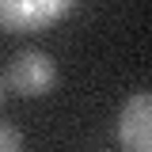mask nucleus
Here are the masks:
<instances>
[{
	"mask_svg": "<svg viewBox=\"0 0 152 152\" xmlns=\"http://www.w3.org/2000/svg\"><path fill=\"white\" fill-rule=\"evenodd\" d=\"M4 84L23 99H38V95H50L57 88V61L46 50H19L8 61V72Z\"/></svg>",
	"mask_w": 152,
	"mask_h": 152,
	"instance_id": "1",
	"label": "nucleus"
},
{
	"mask_svg": "<svg viewBox=\"0 0 152 152\" xmlns=\"http://www.w3.org/2000/svg\"><path fill=\"white\" fill-rule=\"evenodd\" d=\"M76 12L72 0H0V31L4 34H34L57 19Z\"/></svg>",
	"mask_w": 152,
	"mask_h": 152,
	"instance_id": "2",
	"label": "nucleus"
},
{
	"mask_svg": "<svg viewBox=\"0 0 152 152\" xmlns=\"http://www.w3.org/2000/svg\"><path fill=\"white\" fill-rule=\"evenodd\" d=\"M118 145L126 152H152V91H133L122 103Z\"/></svg>",
	"mask_w": 152,
	"mask_h": 152,
	"instance_id": "3",
	"label": "nucleus"
},
{
	"mask_svg": "<svg viewBox=\"0 0 152 152\" xmlns=\"http://www.w3.org/2000/svg\"><path fill=\"white\" fill-rule=\"evenodd\" d=\"M0 152H23V133L8 122H0Z\"/></svg>",
	"mask_w": 152,
	"mask_h": 152,
	"instance_id": "4",
	"label": "nucleus"
},
{
	"mask_svg": "<svg viewBox=\"0 0 152 152\" xmlns=\"http://www.w3.org/2000/svg\"><path fill=\"white\" fill-rule=\"evenodd\" d=\"M0 103H4V76H0Z\"/></svg>",
	"mask_w": 152,
	"mask_h": 152,
	"instance_id": "5",
	"label": "nucleus"
}]
</instances>
